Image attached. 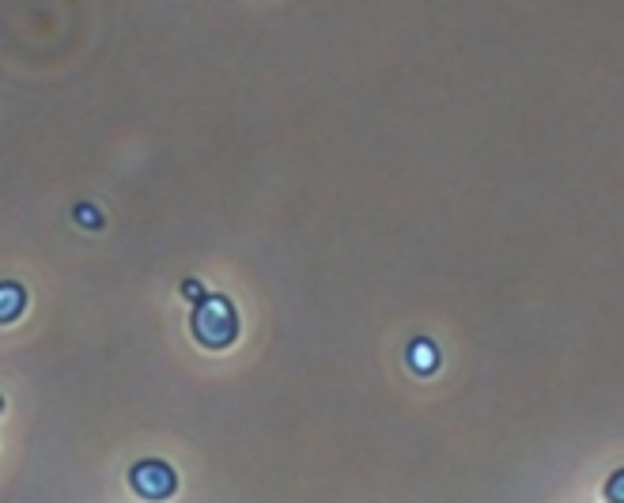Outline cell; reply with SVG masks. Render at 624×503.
<instances>
[{
	"instance_id": "2",
	"label": "cell",
	"mask_w": 624,
	"mask_h": 503,
	"mask_svg": "<svg viewBox=\"0 0 624 503\" xmlns=\"http://www.w3.org/2000/svg\"><path fill=\"white\" fill-rule=\"evenodd\" d=\"M129 485L144 500H167V496L178 492V473L167 462L148 458V462H137V466L129 469Z\"/></svg>"
},
{
	"instance_id": "6",
	"label": "cell",
	"mask_w": 624,
	"mask_h": 503,
	"mask_svg": "<svg viewBox=\"0 0 624 503\" xmlns=\"http://www.w3.org/2000/svg\"><path fill=\"white\" fill-rule=\"evenodd\" d=\"M76 220H80V224H91V227H99V216H95V209H91V205H80V209H76Z\"/></svg>"
},
{
	"instance_id": "4",
	"label": "cell",
	"mask_w": 624,
	"mask_h": 503,
	"mask_svg": "<svg viewBox=\"0 0 624 503\" xmlns=\"http://www.w3.org/2000/svg\"><path fill=\"white\" fill-rule=\"evenodd\" d=\"M435 364H439V356H435V348L428 345V341H413V345H409V367H413V371L428 375V371H435Z\"/></svg>"
},
{
	"instance_id": "8",
	"label": "cell",
	"mask_w": 624,
	"mask_h": 503,
	"mask_svg": "<svg viewBox=\"0 0 624 503\" xmlns=\"http://www.w3.org/2000/svg\"><path fill=\"white\" fill-rule=\"evenodd\" d=\"M0 409H4V398H0Z\"/></svg>"
},
{
	"instance_id": "5",
	"label": "cell",
	"mask_w": 624,
	"mask_h": 503,
	"mask_svg": "<svg viewBox=\"0 0 624 503\" xmlns=\"http://www.w3.org/2000/svg\"><path fill=\"white\" fill-rule=\"evenodd\" d=\"M621 485H624V473H613L609 477V503H621Z\"/></svg>"
},
{
	"instance_id": "3",
	"label": "cell",
	"mask_w": 624,
	"mask_h": 503,
	"mask_svg": "<svg viewBox=\"0 0 624 503\" xmlns=\"http://www.w3.org/2000/svg\"><path fill=\"white\" fill-rule=\"evenodd\" d=\"M27 307V292L19 284H0V322H16Z\"/></svg>"
},
{
	"instance_id": "7",
	"label": "cell",
	"mask_w": 624,
	"mask_h": 503,
	"mask_svg": "<svg viewBox=\"0 0 624 503\" xmlns=\"http://www.w3.org/2000/svg\"><path fill=\"white\" fill-rule=\"evenodd\" d=\"M182 292L190 295V299H197V303H201V299H205V292H201V288H197V284H193V280H190V284H186V288H182Z\"/></svg>"
},
{
	"instance_id": "1",
	"label": "cell",
	"mask_w": 624,
	"mask_h": 503,
	"mask_svg": "<svg viewBox=\"0 0 624 503\" xmlns=\"http://www.w3.org/2000/svg\"><path fill=\"white\" fill-rule=\"evenodd\" d=\"M190 326H193L197 345L227 348V345H235V337H239V314H235V307L227 303L224 295H205V299L193 307Z\"/></svg>"
}]
</instances>
